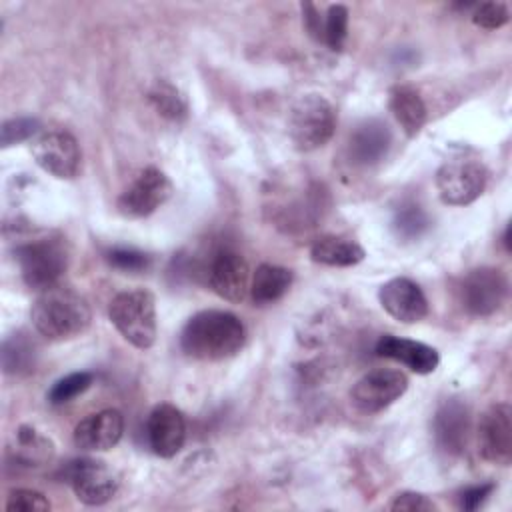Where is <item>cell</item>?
<instances>
[{
    "instance_id": "obj_1",
    "label": "cell",
    "mask_w": 512,
    "mask_h": 512,
    "mask_svg": "<svg viewBox=\"0 0 512 512\" xmlns=\"http://www.w3.org/2000/svg\"><path fill=\"white\" fill-rule=\"evenodd\" d=\"M246 342L242 320L226 310H202L190 316L180 332V348L186 356L218 362L236 356Z\"/></svg>"
},
{
    "instance_id": "obj_2",
    "label": "cell",
    "mask_w": 512,
    "mask_h": 512,
    "mask_svg": "<svg viewBox=\"0 0 512 512\" xmlns=\"http://www.w3.org/2000/svg\"><path fill=\"white\" fill-rule=\"evenodd\" d=\"M30 320L42 336L68 340L80 336L90 326L92 312L82 294L58 284L36 296L30 308Z\"/></svg>"
},
{
    "instance_id": "obj_3",
    "label": "cell",
    "mask_w": 512,
    "mask_h": 512,
    "mask_svg": "<svg viewBox=\"0 0 512 512\" xmlns=\"http://www.w3.org/2000/svg\"><path fill=\"white\" fill-rule=\"evenodd\" d=\"M108 318L114 328L132 346L146 350L156 340V300L144 288L116 294L108 306Z\"/></svg>"
},
{
    "instance_id": "obj_4",
    "label": "cell",
    "mask_w": 512,
    "mask_h": 512,
    "mask_svg": "<svg viewBox=\"0 0 512 512\" xmlns=\"http://www.w3.org/2000/svg\"><path fill=\"white\" fill-rule=\"evenodd\" d=\"M336 128V110L328 98L310 92L300 96L288 112V136L294 148L312 152L324 146Z\"/></svg>"
},
{
    "instance_id": "obj_5",
    "label": "cell",
    "mask_w": 512,
    "mask_h": 512,
    "mask_svg": "<svg viewBox=\"0 0 512 512\" xmlns=\"http://www.w3.org/2000/svg\"><path fill=\"white\" fill-rule=\"evenodd\" d=\"M22 280L32 290H48L60 284L68 268V248L62 238H40L16 248Z\"/></svg>"
},
{
    "instance_id": "obj_6",
    "label": "cell",
    "mask_w": 512,
    "mask_h": 512,
    "mask_svg": "<svg viewBox=\"0 0 512 512\" xmlns=\"http://www.w3.org/2000/svg\"><path fill=\"white\" fill-rule=\"evenodd\" d=\"M486 188V168L470 158L444 162L436 172V190L444 204H472Z\"/></svg>"
},
{
    "instance_id": "obj_7",
    "label": "cell",
    "mask_w": 512,
    "mask_h": 512,
    "mask_svg": "<svg viewBox=\"0 0 512 512\" xmlns=\"http://www.w3.org/2000/svg\"><path fill=\"white\" fill-rule=\"evenodd\" d=\"M458 296L468 314L490 316L504 304L508 296V280L500 268L480 266L462 278Z\"/></svg>"
},
{
    "instance_id": "obj_8",
    "label": "cell",
    "mask_w": 512,
    "mask_h": 512,
    "mask_svg": "<svg viewBox=\"0 0 512 512\" xmlns=\"http://www.w3.org/2000/svg\"><path fill=\"white\" fill-rule=\"evenodd\" d=\"M66 476L76 498L88 506L110 502L120 488L118 474L98 458L72 460L66 468Z\"/></svg>"
},
{
    "instance_id": "obj_9",
    "label": "cell",
    "mask_w": 512,
    "mask_h": 512,
    "mask_svg": "<svg viewBox=\"0 0 512 512\" xmlns=\"http://www.w3.org/2000/svg\"><path fill=\"white\" fill-rule=\"evenodd\" d=\"M172 194V182L168 176L148 166L136 174V178L122 190L118 196V210L128 218H144L150 216L156 208H160Z\"/></svg>"
},
{
    "instance_id": "obj_10",
    "label": "cell",
    "mask_w": 512,
    "mask_h": 512,
    "mask_svg": "<svg viewBox=\"0 0 512 512\" xmlns=\"http://www.w3.org/2000/svg\"><path fill=\"white\" fill-rule=\"evenodd\" d=\"M408 388L404 372L394 368H376L366 372L350 390L352 404L364 412L374 414L394 404Z\"/></svg>"
},
{
    "instance_id": "obj_11",
    "label": "cell",
    "mask_w": 512,
    "mask_h": 512,
    "mask_svg": "<svg viewBox=\"0 0 512 512\" xmlns=\"http://www.w3.org/2000/svg\"><path fill=\"white\" fill-rule=\"evenodd\" d=\"M32 156L44 172L64 180L74 178L82 164L80 146L66 130H48L40 134L32 142Z\"/></svg>"
},
{
    "instance_id": "obj_12",
    "label": "cell",
    "mask_w": 512,
    "mask_h": 512,
    "mask_svg": "<svg viewBox=\"0 0 512 512\" xmlns=\"http://www.w3.org/2000/svg\"><path fill=\"white\" fill-rule=\"evenodd\" d=\"M478 452L484 460L508 466L512 460V408L506 402H496L480 416L478 422Z\"/></svg>"
},
{
    "instance_id": "obj_13",
    "label": "cell",
    "mask_w": 512,
    "mask_h": 512,
    "mask_svg": "<svg viewBox=\"0 0 512 512\" xmlns=\"http://www.w3.org/2000/svg\"><path fill=\"white\" fill-rule=\"evenodd\" d=\"M208 286L228 302H242L250 292V270L246 260L230 248L218 250L208 264Z\"/></svg>"
},
{
    "instance_id": "obj_14",
    "label": "cell",
    "mask_w": 512,
    "mask_h": 512,
    "mask_svg": "<svg viewBox=\"0 0 512 512\" xmlns=\"http://www.w3.org/2000/svg\"><path fill=\"white\" fill-rule=\"evenodd\" d=\"M382 308L402 324H416L428 314V300L422 288L404 276L384 282L378 290Z\"/></svg>"
},
{
    "instance_id": "obj_15",
    "label": "cell",
    "mask_w": 512,
    "mask_h": 512,
    "mask_svg": "<svg viewBox=\"0 0 512 512\" xmlns=\"http://www.w3.org/2000/svg\"><path fill=\"white\" fill-rule=\"evenodd\" d=\"M146 436L156 456H176L186 442V420L182 412L166 402L154 406L146 422Z\"/></svg>"
},
{
    "instance_id": "obj_16",
    "label": "cell",
    "mask_w": 512,
    "mask_h": 512,
    "mask_svg": "<svg viewBox=\"0 0 512 512\" xmlns=\"http://www.w3.org/2000/svg\"><path fill=\"white\" fill-rule=\"evenodd\" d=\"M124 434V418L118 410L106 408L82 418L74 428V444L86 452L114 448Z\"/></svg>"
},
{
    "instance_id": "obj_17",
    "label": "cell",
    "mask_w": 512,
    "mask_h": 512,
    "mask_svg": "<svg viewBox=\"0 0 512 512\" xmlns=\"http://www.w3.org/2000/svg\"><path fill=\"white\" fill-rule=\"evenodd\" d=\"M376 354L382 358L396 360L416 374H430L440 364V354L436 348L418 340L398 338L392 334H384L376 342Z\"/></svg>"
},
{
    "instance_id": "obj_18",
    "label": "cell",
    "mask_w": 512,
    "mask_h": 512,
    "mask_svg": "<svg viewBox=\"0 0 512 512\" xmlns=\"http://www.w3.org/2000/svg\"><path fill=\"white\" fill-rule=\"evenodd\" d=\"M392 136L384 122L370 118L356 126V130L350 134L348 142V156L358 166H370L382 160L390 148Z\"/></svg>"
},
{
    "instance_id": "obj_19",
    "label": "cell",
    "mask_w": 512,
    "mask_h": 512,
    "mask_svg": "<svg viewBox=\"0 0 512 512\" xmlns=\"http://www.w3.org/2000/svg\"><path fill=\"white\" fill-rule=\"evenodd\" d=\"M468 408L458 398L440 404L434 418L436 442L448 454H460L468 436Z\"/></svg>"
},
{
    "instance_id": "obj_20",
    "label": "cell",
    "mask_w": 512,
    "mask_h": 512,
    "mask_svg": "<svg viewBox=\"0 0 512 512\" xmlns=\"http://www.w3.org/2000/svg\"><path fill=\"white\" fill-rule=\"evenodd\" d=\"M390 110L400 124V128L406 132V136H416L420 128L426 122V104L416 88L400 84L390 90Z\"/></svg>"
},
{
    "instance_id": "obj_21",
    "label": "cell",
    "mask_w": 512,
    "mask_h": 512,
    "mask_svg": "<svg viewBox=\"0 0 512 512\" xmlns=\"http://www.w3.org/2000/svg\"><path fill=\"white\" fill-rule=\"evenodd\" d=\"M292 270L276 264H260L250 280V298L258 306L280 300L292 286Z\"/></svg>"
},
{
    "instance_id": "obj_22",
    "label": "cell",
    "mask_w": 512,
    "mask_h": 512,
    "mask_svg": "<svg viewBox=\"0 0 512 512\" xmlns=\"http://www.w3.org/2000/svg\"><path fill=\"white\" fill-rule=\"evenodd\" d=\"M366 256L364 248L344 236H320L310 246V258L326 266H354Z\"/></svg>"
},
{
    "instance_id": "obj_23",
    "label": "cell",
    "mask_w": 512,
    "mask_h": 512,
    "mask_svg": "<svg viewBox=\"0 0 512 512\" xmlns=\"http://www.w3.org/2000/svg\"><path fill=\"white\" fill-rule=\"evenodd\" d=\"M14 460L26 466H42L54 456V442L32 426H20L14 436Z\"/></svg>"
},
{
    "instance_id": "obj_24",
    "label": "cell",
    "mask_w": 512,
    "mask_h": 512,
    "mask_svg": "<svg viewBox=\"0 0 512 512\" xmlns=\"http://www.w3.org/2000/svg\"><path fill=\"white\" fill-rule=\"evenodd\" d=\"M148 100L154 110L168 120H182L188 114L186 98L174 84L166 80H156L152 84V88L148 90Z\"/></svg>"
},
{
    "instance_id": "obj_25",
    "label": "cell",
    "mask_w": 512,
    "mask_h": 512,
    "mask_svg": "<svg viewBox=\"0 0 512 512\" xmlns=\"http://www.w3.org/2000/svg\"><path fill=\"white\" fill-rule=\"evenodd\" d=\"M34 358V344L26 336L14 334L4 340L2 366L6 374H28L30 370H34Z\"/></svg>"
},
{
    "instance_id": "obj_26",
    "label": "cell",
    "mask_w": 512,
    "mask_h": 512,
    "mask_svg": "<svg viewBox=\"0 0 512 512\" xmlns=\"http://www.w3.org/2000/svg\"><path fill=\"white\" fill-rule=\"evenodd\" d=\"M346 32H348V8L342 4H332L324 16L322 44L338 52L346 42Z\"/></svg>"
},
{
    "instance_id": "obj_27",
    "label": "cell",
    "mask_w": 512,
    "mask_h": 512,
    "mask_svg": "<svg viewBox=\"0 0 512 512\" xmlns=\"http://www.w3.org/2000/svg\"><path fill=\"white\" fill-rule=\"evenodd\" d=\"M92 380H94L92 372H84V370L82 372H72V374L54 382V386L48 392V402L54 404V406L70 402L72 398H76L78 394L88 390Z\"/></svg>"
},
{
    "instance_id": "obj_28",
    "label": "cell",
    "mask_w": 512,
    "mask_h": 512,
    "mask_svg": "<svg viewBox=\"0 0 512 512\" xmlns=\"http://www.w3.org/2000/svg\"><path fill=\"white\" fill-rule=\"evenodd\" d=\"M394 228L398 232V236L404 238H418L426 228H428V218L422 212L420 206L416 204H408L402 206L396 216H394Z\"/></svg>"
},
{
    "instance_id": "obj_29",
    "label": "cell",
    "mask_w": 512,
    "mask_h": 512,
    "mask_svg": "<svg viewBox=\"0 0 512 512\" xmlns=\"http://www.w3.org/2000/svg\"><path fill=\"white\" fill-rule=\"evenodd\" d=\"M508 6L504 2H482L474 4L472 22L486 30H496L508 22Z\"/></svg>"
},
{
    "instance_id": "obj_30",
    "label": "cell",
    "mask_w": 512,
    "mask_h": 512,
    "mask_svg": "<svg viewBox=\"0 0 512 512\" xmlns=\"http://www.w3.org/2000/svg\"><path fill=\"white\" fill-rule=\"evenodd\" d=\"M6 510H18V512H36V510H50L48 498L32 488H16L8 494Z\"/></svg>"
},
{
    "instance_id": "obj_31",
    "label": "cell",
    "mask_w": 512,
    "mask_h": 512,
    "mask_svg": "<svg viewBox=\"0 0 512 512\" xmlns=\"http://www.w3.org/2000/svg\"><path fill=\"white\" fill-rule=\"evenodd\" d=\"M40 124L36 118H28V116H18L12 120H6L2 124V148H8L12 144L24 142L30 136H34L38 132Z\"/></svg>"
},
{
    "instance_id": "obj_32",
    "label": "cell",
    "mask_w": 512,
    "mask_h": 512,
    "mask_svg": "<svg viewBox=\"0 0 512 512\" xmlns=\"http://www.w3.org/2000/svg\"><path fill=\"white\" fill-rule=\"evenodd\" d=\"M108 262L124 272H140L150 266V258L134 248H112L108 252Z\"/></svg>"
},
{
    "instance_id": "obj_33",
    "label": "cell",
    "mask_w": 512,
    "mask_h": 512,
    "mask_svg": "<svg viewBox=\"0 0 512 512\" xmlns=\"http://www.w3.org/2000/svg\"><path fill=\"white\" fill-rule=\"evenodd\" d=\"M390 510H406V512H430L436 510V504L418 492H400L388 506Z\"/></svg>"
},
{
    "instance_id": "obj_34",
    "label": "cell",
    "mask_w": 512,
    "mask_h": 512,
    "mask_svg": "<svg viewBox=\"0 0 512 512\" xmlns=\"http://www.w3.org/2000/svg\"><path fill=\"white\" fill-rule=\"evenodd\" d=\"M494 492V484L486 482V484H476L470 486L466 490L460 492V508L462 510H476L482 506V502Z\"/></svg>"
},
{
    "instance_id": "obj_35",
    "label": "cell",
    "mask_w": 512,
    "mask_h": 512,
    "mask_svg": "<svg viewBox=\"0 0 512 512\" xmlns=\"http://www.w3.org/2000/svg\"><path fill=\"white\" fill-rule=\"evenodd\" d=\"M302 14H304V26L308 34L316 40L322 42V28H324V16L318 14L314 4H302Z\"/></svg>"
}]
</instances>
